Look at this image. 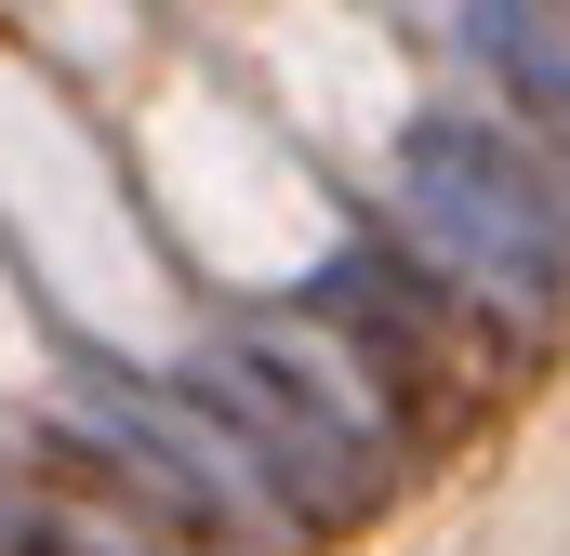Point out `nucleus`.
<instances>
[{
    "mask_svg": "<svg viewBox=\"0 0 570 556\" xmlns=\"http://www.w3.org/2000/svg\"><path fill=\"white\" fill-rule=\"evenodd\" d=\"M27 556H67V544H27Z\"/></svg>",
    "mask_w": 570,
    "mask_h": 556,
    "instance_id": "obj_4",
    "label": "nucleus"
},
{
    "mask_svg": "<svg viewBox=\"0 0 570 556\" xmlns=\"http://www.w3.org/2000/svg\"><path fill=\"white\" fill-rule=\"evenodd\" d=\"M199 398L226 411L239 464H266L305 517L332 504H372L385 490V437H372V385L345 371V345H305V331H239L199 358Z\"/></svg>",
    "mask_w": 570,
    "mask_h": 556,
    "instance_id": "obj_1",
    "label": "nucleus"
},
{
    "mask_svg": "<svg viewBox=\"0 0 570 556\" xmlns=\"http://www.w3.org/2000/svg\"><path fill=\"white\" fill-rule=\"evenodd\" d=\"M399 212H412V239H425L438 266L491 278V291H518V305H544L570 278L558 199H544V172L491 133V120H425V133L399 146Z\"/></svg>",
    "mask_w": 570,
    "mask_h": 556,
    "instance_id": "obj_2",
    "label": "nucleus"
},
{
    "mask_svg": "<svg viewBox=\"0 0 570 556\" xmlns=\"http://www.w3.org/2000/svg\"><path fill=\"white\" fill-rule=\"evenodd\" d=\"M464 53H478L518 107L570 120V0H464Z\"/></svg>",
    "mask_w": 570,
    "mask_h": 556,
    "instance_id": "obj_3",
    "label": "nucleus"
}]
</instances>
